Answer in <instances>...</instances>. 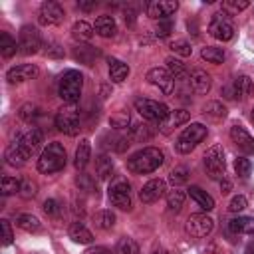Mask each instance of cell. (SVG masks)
<instances>
[{
	"label": "cell",
	"mask_w": 254,
	"mask_h": 254,
	"mask_svg": "<svg viewBox=\"0 0 254 254\" xmlns=\"http://www.w3.org/2000/svg\"><path fill=\"white\" fill-rule=\"evenodd\" d=\"M93 34H95L93 26H91L89 22H85V20H77V22H73V26H71V38H73L77 44L89 42V40L93 38Z\"/></svg>",
	"instance_id": "obj_24"
},
{
	"label": "cell",
	"mask_w": 254,
	"mask_h": 254,
	"mask_svg": "<svg viewBox=\"0 0 254 254\" xmlns=\"http://www.w3.org/2000/svg\"><path fill=\"white\" fill-rule=\"evenodd\" d=\"M244 254H254V246L250 244V246H246V250H244Z\"/></svg>",
	"instance_id": "obj_58"
},
{
	"label": "cell",
	"mask_w": 254,
	"mask_h": 254,
	"mask_svg": "<svg viewBox=\"0 0 254 254\" xmlns=\"http://www.w3.org/2000/svg\"><path fill=\"white\" fill-rule=\"evenodd\" d=\"M109 125L115 127V129H125V127L129 125V115H127V113H123V115H115V117L109 119Z\"/></svg>",
	"instance_id": "obj_51"
},
{
	"label": "cell",
	"mask_w": 254,
	"mask_h": 254,
	"mask_svg": "<svg viewBox=\"0 0 254 254\" xmlns=\"http://www.w3.org/2000/svg\"><path fill=\"white\" fill-rule=\"evenodd\" d=\"M65 161H67V153H65V147L58 141H52L44 147L40 159H38V171L44 173V175H52V173H58L65 167Z\"/></svg>",
	"instance_id": "obj_3"
},
{
	"label": "cell",
	"mask_w": 254,
	"mask_h": 254,
	"mask_svg": "<svg viewBox=\"0 0 254 254\" xmlns=\"http://www.w3.org/2000/svg\"><path fill=\"white\" fill-rule=\"evenodd\" d=\"M107 196H109V202L121 210H131L133 202H131V187L127 181H115L109 190H107Z\"/></svg>",
	"instance_id": "obj_12"
},
{
	"label": "cell",
	"mask_w": 254,
	"mask_h": 254,
	"mask_svg": "<svg viewBox=\"0 0 254 254\" xmlns=\"http://www.w3.org/2000/svg\"><path fill=\"white\" fill-rule=\"evenodd\" d=\"M44 212L48 214V216H60V212H62V204L56 200V198H48L46 202H44Z\"/></svg>",
	"instance_id": "obj_47"
},
{
	"label": "cell",
	"mask_w": 254,
	"mask_h": 254,
	"mask_svg": "<svg viewBox=\"0 0 254 254\" xmlns=\"http://www.w3.org/2000/svg\"><path fill=\"white\" fill-rule=\"evenodd\" d=\"M16 224H18V228H22V230H26V232H40V230H42L40 218L34 216V214H28V212L18 214V216H16Z\"/></svg>",
	"instance_id": "obj_31"
},
{
	"label": "cell",
	"mask_w": 254,
	"mask_h": 254,
	"mask_svg": "<svg viewBox=\"0 0 254 254\" xmlns=\"http://www.w3.org/2000/svg\"><path fill=\"white\" fill-rule=\"evenodd\" d=\"M187 179H189V169H187L185 165H179V167H175V169L169 173V181H171L175 187L187 183Z\"/></svg>",
	"instance_id": "obj_42"
},
{
	"label": "cell",
	"mask_w": 254,
	"mask_h": 254,
	"mask_svg": "<svg viewBox=\"0 0 254 254\" xmlns=\"http://www.w3.org/2000/svg\"><path fill=\"white\" fill-rule=\"evenodd\" d=\"M36 183H32V181H22V189H20V194L24 196V198H30V196H34L36 194Z\"/></svg>",
	"instance_id": "obj_52"
},
{
	"label": "cell",
	"mask_w": 254,
	"mask_h": 254,
	"mask_svg": "<svg viewBox=\"0 0 254 254\" xmlns=\"http://www.w3.org/2000/svg\"><path fill=\"white\" fill-rule=\"evenodd\" d=\"M202 163H204V169H206L210 179H224L226 161H224V149L220 145L208 147L204 157H202Z\"/></svg>",
	"instance_id": "obj_8"
},
{
	"label": "cell",
	"mask_w": 254,
	"mask_h": 254,
	"mask_svg": "<svg viewBox=\"0 0 254 254\" xmlns=\"http://www.w3.org/2000/svg\"><path fill=\"white\" fill-rule=\"evenodd\" d=\"M75 185L79 187V190H91L93 189V181H91V177L87 173H79L75 177Z\"/></svg>",
	"instance_id": "obj_50"
},
{
	"label": "cell",
	"mask_w": 254,
	"mask_h": 254,
	"mask_svg": "<svg viewBox=\"0 0 254 254\" xmlns=\"http://www.w3.org/2000/svg\"><path fill=\"white\" fill-rule=\"evenodd\" d=\"M202 111H204V115H208V117L214 119V121L226 117V107H224L220 101H208V103L202 107Z\"/></svg>",
	"instance_id": "obj_39"
},
{
	"label": "cell",
	"mask_w": 254,
	"mask_h": 254,
	"mask_svg": "<svg viewBox=\"0 0 254 254\" xmlns=\"http://www.w3.org/2000/svg\"><path fill=\"white\" fill-rule=\"evenodd\" d=\"M95 6H97V2H95V0H89V2H83V0H79V2H77V8H81V10H85V12H89V10H95Z\"/></svg>",
	"instance_id": "obj_55"
},
{
	"label": "cell",
	"mask_w": 254,
	"mask_h": 254,
	"mask_svg": "<svg viewBox=\"0 0 254 254\" xmlns=\"http://www.w3.org/2000/svg\"><path fill=\"white\" fill-rule=\"evenodd\" d=\"M151 254H169V252H167L165 248H155V250H153Z\"/></svg>",
	"instance_id": "obj_57"
},
{
	"label": "cell",
	"mask_w": 254,
	"mask_h": 254,
	"mask_svg": "<svg viewBox=\"0 0 254 254\" xmlns=\"http://www.w3.org/2000/svg\"><path fill=\"white\" fill-rule=\"evenodd\" d=\"M171 30H173L171 20H161L155 32H157V36H159V38H165V36H169V34H171Z\"/></svg>",
	"instance_id": "obj_53"
},
{
	"label": "cell",
	"mask_w": 254,
	"mask_h": 254,
	"mask_svg": "<svg viewBox=\"0 0 254 254\" xmlns=\"http://www.w3.org/2000/svg\"><path fill=\"white\" fill-rule=\"evenodd\" d=\"M113 254H141V252H139V244H137L133 238L123 236V238H119V242L115 244Z\"/></svg>",
	"instance_id": "obj_37"
},
{
	"label": "cell",
	"mask_w": 254,
	"mask_h": 254,
	"mask_svg": "<svg viewBox=\"0 0 254 254\" xmlns=\"http://www.w3.org/2000/svg\"><path fill=\"white\" fill-rule=\"evenodd\" d=\"M16 52H18V42L8 32H0V54L4 58H12Z\"/></svg>",
	"instance_id": "obj_33"
},
{
	"label": "cell",
	"mask_w": 254,
	"mask_h": 254,
	"mask_svg": "<svg viewBox=\"0 0 254 254\" xmlns=\"http://www.w3.org/2000/svg\"><path fill=\"white\" fill-rule=\"evenodd\" d=\"M20 189H22V181H18L16 177H2V181H0V190H2L4 196H10V194L20 192Z\"/></svg>",
	"instance_id": "obj_40"
},
{
	"label": "cell",
	"mask_w": 254,
	"mask_h": 254,
	"mask_svg": "<svg viewBox=\"0 0 254 254\" xmlns=\"http://www.w3.org/2000/svg\"><path fill=\"white\" fill-rule=\"evenodd\" d=\"M165 190H167V185H165L163 179H151V181H147V183L143 185V189L139 190V198H141V202H145V204H153V202H157V200L165 194Z\"/></svg>",
	"instance_id": "obj_16"
},
{
	"label": "cell",
	"mask_w": 254,
	"mask_h": 254,
	"mask_svg": "<svg viewBox=\"0 0 254 254\" xmlns=\"http://www.w3.org/2000/svg\"><path fill=\"white\" fill-rule=\"evenodd\" d=\"M232 97L234 99H246L250 93H252V89H254V83H252V79L248 77V75H238L234 81H232Z\"/></svg>",
	"instance_id": "obj_23"
},
{
	"label": "cell",
	"mask_w": 254,
	"mask_h": 254,
	"mask_svg": "<svg viewBox=\"0 0 254 254\" xmlns=\"http://www.w3.org/2000/svg\"><path fill=\"white\" fill-rule=\"evenodd\" d=\"M115 214L111 212V210H99V212H95V216H93V222H95V226L99 228V230H111L113 226H115Z\"/></svg>",
	"instance_id": "obj_34"
},
{
	"label": "cell",
	"mask_w": 254,
	"mask_h": 254,
	"mask_svg": "<svg viewBox=\"0 0 254 254\" xmlns=\"http://www.w3.org/2000/svg\"><path fill=\"white\" fill-rule=\"evenodd\" d=\"M129 137L131 141H149L153 137V129L147 125V123H133L129 127Z\"/></svg>",
	"instance_id": "obj_32"
},
{
	"label": "cell",
	"mask_w": 254,
	"mask_h": 254,
	"mask_svg": "<svg viewBox=\"0 0 254 254\" xmlns=\"http://www.w3.org/2000/svg\"><path fill=\"white\" fill-rule=\"evenodd\" d=\"M93 30L97 36L101 38H113L117 34V24H115V18L109 16V14H101L95 18V24H93Z\"/></svg>",
	"instance_id": "obj_20"
},
{
	"label": "cell",
	"mask_w": 254,
	"mask_h": 254,
	"mask_svg": "<svg viewBox=\"0 0 254 254\" xmlns=\"http://www.w3.org/2000/svg\"><path fill=\"white\" fill-rule=\"evenodd\" d=\"M250 6V2L248 0H226V2H222V10L228 14V12H242V10H246Z\"/></svg>",
	"instance_id": "obj_45"
},
{
	"label": "cell",
	"mask_w": 254,
	"mask_h": 254,
	"mask_svg": "<svg viewBox=\"0 0 254 254\" xmlns=\"http://www.w3.org/2000/svg\"><path fill=\"white\" fill-rule=\"evenodd\" d=\"M230 139L232 143L246 155H252L254 153V139L252 135L242 127V125H232L230 127Z\"/></svg>",
	"instance_id": "obj_18"
},
{
	"label": "cell",
	"mask_w": 254,
	"mask_h": 254,
	"mask_svg": "<svg viewBox=\"0 0 254 254\" xmlns=\"http://www.w3.org/2000/svg\"><path fill=\"white\" fill-rule=\"evenodd\" d=\"M189 117H190L189 111H185V109H175V111H171V113L167 115V119H165L163 123H159V125H161V131H163V133H169L171 129L181 127L183 123H187Z\"/></svg>",
	"instance_id": "obj_25"
},
{
	"label": "cell",
	"mask_w": 254,
	"mask_h": 254,
	"mask_svg": "<svg viewBox=\"0 0 254 254\" xmlns=\"http://www.w3.org/2000/svg\"><path fill=\"white\" fill-rule=\"evenodd\" d=\"M208 34L214 38V40H220V42H228L232 40L234 36V26L228 18V14L224 10L212 14V20L208 24Z\"/></svg>",
	"instance_id": "obj_10"
},
{
	"label": "cell",
	"mask_w": 254,
	"mask_h": 254,
	"mask_svg": "<svg viewBox=\"0 0 254 254\" xmlns=\"http://www.w3.org/2000/svg\"><path fill=\"white\" fill-rule=\"evenodd\" d=\"M220 189H222V192H228V190H230V181L220 179Z\"/></svg>",
	"instance_id": "obj_56"
},
{
	"label": "cell",
	"mask_w": 254,
	"mask_h": 254,
	"mask_svg": "<svg viewBox=\"0 0 254 254\" xmlns=\"http://www.w3.org/2000/svg\"><path fill=\"white\" fill-rule=\"evenodd\" d=\"M38 73H40L38 65H34V64H20V65H14V67H10L6 71V79L10 83H24V81L34 79Z\"/></svg>",
	"instance_id": "obj_17"
},
{
	"label": "cell",
	"mask_w": 254,
	"mask_h": 254,
	"mask_svg": "<svg viewBox=\"0 0 254 254\" xmlns=\"http://www.w3.org/2000/svg\"><path fill=\"white\" fill-rule=\"evenodd\" d=\"M165 67H167V71L173 75V79H185L187 77V67H185V64L181 62V60H177V58H167L165 60Z\"/></svg>",
	"instance_id": "obj_35"
},
{
	"label": "cell",
	"mask_w": 254,
	"mask_h": 254,
	"mask_svg": "<svg viewBox=\"0 0 254 254\" xmlns=\"http://www.w3.org/2000/svg\"><path fill=\"white\" fill-rule=\"evenodd\" d=\"M73 58H75L77 62L85 64V65H91L93 60L97 58V50H95L93 46H87V44H77V46L73 48Z\"/></svg>",
	"instance_id": "obj_30"
},
{
	"label": "cell",
	"mask_w": 254,
	"mask_h": 254,
	"mask_svg": "<svg viewBox=\"0 0 254 254\" xmlns=\"http://www.w3.org/2000/svg\"><path fill=\"white\" fill-rule=\"evenodd\" d=\"M127 75H129V65L125 62H121V60L111 58L109 60V79L113 83H121V81L127 79Z\"/></svg>",
	"instance_id": "obj_28"
},
{
	"label": "cell",
	"mask_w": 254,
	"mask_h": 254,
	"mask_svg": "<svg viewBox=\"0 0 254 254\" xmlns=\"http://www.w3.org/2000/svg\"><path fill=\"white\" fill-rule=\"evenodd\" d=\"M206 127L202 125V123H190L189 127H185L183 129V133L177 137V141H175V149L181 153V155H187V153H190L204 137H206Z\"/></svg>",
	"instance_id": "obj_5"
},
{
	"label": "cell",
	"mask_w": 254,
	"mask_h": 254,
	"mask_svg": "<svg viewBox=\"0 0 254 254\" xmlns=\"http://www.w3.org/2000/svg\"><path fill=\"white\" fill-rule=\"evenodd\" d=\"M214 228V220L204 212H194L185 222V232L190 238H206Z\"/></svg>",
	"instance_id": "obj_9"
},
{
	"label": "cell",
	"mask_w": 254,
	"mask_h": 254,
	"mask_svg": "<svg viewBox=\"0 0 254 254\" xmlns=\"http://www.w3.org/2000/svg\"><path fill=\"white\" fill-rule=\"evenodd\" d=\"M18 117L26 123H34L38 117H40V107L34 105V103H24L20 109H18Z\"/></svg>",
	"instance_id": "obj_41"
},
{
	"label": "cell",
	"mask_w": 254,
	"mask_h": 254,
	"mask_svg": "<svg viewBox=\"0 0 254 254\" xmlns=\"http://www.w3.org/2000/svg\"><path fill=\"white\" fill-rule=\"evenodd\" d=\"M44 143V133L38 127H30L26 133H22L20 137H16L4 151V159L6 165L10 167H22L28 163V159L42 147Z\"/></svg>",
	"instance_id": "obj_1"
},
{
	"label": "cell",
	"mask_w": 254,
	"mask_h": 254,
	"mask_svg": "<svg viewBox=\"0 0 254 254\" xmlns=\"http://www.w3.org/2000/svg\"><path fill=\"white\" fill-rule=\"evenodd\" d=\"M81 91H83V75L77 69L64 71V75L60 77V83H58V95L65 103L73 105V103L79 101Z\"/></svg>",
	"instance_id": "obj_4"
},
{
	"label": "cell",
	"mask_w": 254,
	"mask_h": 254,
	"mask_svg": "<svg viewBox=\"0 0 254 254\" xmlns=\"http://www.w3.org/2000/svg\"><path fill=\"white\" fill-rule=\"evenodd\" d=\"M234 171H236L238 177L246 179V177L250 175V171H252L250 159H246V157H236V159H234Z\"/></svg>",
	"instance_id": "obj_43"
},
{
	"label": "cell",
	"mask_w": 254,
	"mask_h": 254,
	"mask_svg": "<svg viewBox=\"0 0 254 254\" xmlns=\"http://www.w3.org/2000/svg\"><path fill=\"white\" fill-rule=\"evenodd\" d=\"M89 159H91V143H89V139H81V141L77 143L75 155H73V165H75V169H77V171H83V169L87 167Z\"/></svg>",
	"instance_id": "obj_22"
},
{
	"label": "cell",
	"mask_w": 254,
	"mask_h": 254,
	"mask_svg": "<svg viewBox=\"0 0 254 254\" xmlns=\"http://www.w3.org/2000/svg\"><path fill=\"white\" fill-rule=\"evenodd\" d=\"M54 121H56V127H58L62 133L69 135V137H73V135L79 133V127H81L79 111H77L73 105H69V103H65L64 107L58 109Z\"/></svg>",
	"instance_id": "obj_6"
},
{
	"label": "cell",
	"mask_w": 254,
	"mask_h": 254,
	"mask_svg": "<svg viewBox=\"0 0 254 254\" xmlns=\"http://www.w3.org/2000/svg\"><path fill=\"white\" fill-rule=\"evenodd\" d=\"M185 198H187L185 190L173 189V190L167 194V206H169V210H171V212H179V210L183 208V204H185Z\"/></svg>",
	"instance_id": "obj_36"
},
{
	"label": "cell",
	"mask_w": 254,
	"mask_h": 254,
	"mask_svg": "<svg viewBox=\"0 0 254 254\" xmlns=\"http://www.w3.org/2000/svg\"><path fill=\"white\" fill-rule=\"evenodd\" d=\"M67 236H69L73 242H77V244H91V242H93V234H91V230H89L83 222H79V220H75V222L69 224V228H67Z\"/></svg>",
	"instance_id": "obj_21"
},
{
	"label": "cell",
	"mask_w": 254,
	"mask_h": 254,
	"mask_svg": "<svg viewBox=\"0 0 254 254\" xmlns=\"http://www.w3.org/2000/svg\"><path fill=\"white\" fill-rule=\"evenodd\" d=\"M64 8L54 2V0H48V2H42L40 6V12H38V22L40 26H58L64 22Z\"/></svg>",
	"instance_id": "obj_13"
},
{
	"label": "cell",
	"mask_w": 254,
	"mask_h": 254,
	"mask_svg": "<svg viewBox=\"0 0 254 254\" xmlns=\"http://www.w3.org/2000/svg\"><path fill=\"white\" fill-rule=\"evenodd\" d=\"M189 194H190V198H192L202 210H212V208H214V198H212L206 190H202L200 187H190V189H189Z\"/></svg>",
	"instance_id": "obj_29"
},
{
	"label": "cell",
	"mask_w": 254,
	"mask_h": 254,
	"mask_svg": "<svg viewBox=\"0 0 254 254\" xmlns=\"http://www.w3.org/2000/svg\"><path fill=\"white\" fill-rule=\"evenodd\" d=\"M147 16L153 20H169L171 14H175L179 10V2L177 0H151L145 6Z\"/></svg>",
	"instance_id": "obj_14"
},
{
	"label": "cell",
	"mask_w": 254,
	"mask_h": 254,
	"mask_svg": "<svg viewBox=\"0 0 254 254\" xmlns=\"http://www.w3.org/2000/svg\"><path fill=\"white\" fill-rule=\"evenodd\" d=\"M133 105L141 117H145L147 121H155V123H163L167 119V115L171 113L165 103L155 101V99H147V97H137Z\"/></svg>",
	"instance_id": "obj_7"
},
{
	"label": "cell",
	"mask_w": 254,
	"mask_h": 254,
	"mask_svg": "<svg viewBox=\"0 0 254 254\" xmlns=\"http://www.w3.org/2000/svg\"><path fill=\"white\" fill-rule=\"evenodd\" d=\"M165 161V155L161 149L157 147H143L139 151H135L129 159H127V169L137 173V175H147L157 171Z\"/></svg>",
	"instance_id": "obj_2"
},
{
	"label": "cell",
	"mask_w": 254,
	"mask_h": 254,
	"mask_svg": "<svg viewBox=\"0 0 254 254\" xmlns=\"http://www.w3.org/2000/svg\"><path fill=\"white\" fill-rule=\"evenodd\" d=\"M147 81L151 85H155L159 91H163L165 95H171L175 89V79L173 75L167 71V67H153L147 71Z\"/></svg>",
	"instance_id": "obj_15"
},
{
	"label": "cell",
	"mask_w": 254,
	"mask_h": 254,
	"mask_svg": "<svg viewBox=\"0 0 254 254\" xmlns=\"http://www.w3.org/2000/svg\"><path fill=\"white\" fill-rule=\"evenodd\" d=\"M252 123H254V109H252Z\"/></svg>",
	"instance_id": "obj_59"
},
{
	"label": "cell",
	"mask_w": 254,
	"mask_h": 254,
	"mask_svg": "<svg viewBox=\"0 0 254 254\" xmlns=\"http://www.w3.org/2000/svg\"><path fill=\"white\" fill-rule=\"evenodd\" d=\"M189 81H190V87L194 89V93L198 95H206L210 91V85H212V77L210 73H206L204 69L200 67H194L189 75Z\"/></svg>",
	"instance_id": "obj_19"
},
{
	"label": "cell",
	"mask_w": 254,
	"mask_h": 254,
	"mask_svg": "<svg viewBox=\"0 0 254 254\" xmlns=\"http://www.w3.org/2000/svg\"><path fill=\"white\" fill-rule=\"evenodd\" d=\"M246 204H248L246 196L236 194V196H232V200H230V204H228V210H230V212H242V210L246 208Z\"/></svg>",
	"instance_id": "obj_48"
},
{
	"label": "cell",
	"mask_w": 254,
	"mask_h": 254,
	"mask_svg": "<svg viewBox=\"0 0 254 254\" xmlns=\"http://www.w3.org/2000/svg\"><path fill=\"white\" fill-rule=\"evenodd\" d=\"M44 48H46L44 54H46L48 58H64V48H62L60 44H56V42H48Z\"/></svg>",
	"instance_id": "obj_49"
},
{
	"label": "cell",
	"mask_w": 254,
	"mask_h": 254,
	"mask_svg": "<svg viewBox=\"0 0 254 254\" xmlns=\"http://www.w3.org/2000/svg\"><path fill=\"white\" fill-rule=\"evenodd\" d=\"M0 226H2V244H4V246L12 244V240H14V232H12L10 220H8V218H2V220H0Z\"/></svg>",
	"instance_id": "obj_46"
},
{
	"label": "cell",
	"mask_w": 254,
	"mask_h": 254,
	"mask_svg": "<svg viewBox=\"0 0 254 254\" xmlns=\"http://www.w3.org/2000/svg\"><path fill=\"white\" fill-rule=\"evenodd\" d=\"M40 48H42V38H40L38 28L30 24L22 26L18 34V52H22L24 56H32V54H38Z\"/></svg>",
	"instance_id": "obj_11"
},
{
	"label": "cell",
	"mask_w": 254,
	"mask_h": 254,
	"mask_svg": "<svg viewBox=\"0 0 254 254\" xmlns=\"http://www.w3.org/2000/svg\"><path fill=\"white\" fill-rule=\"evenodd\" d=\"M95 175L99 181H109L113 177V161L109 155L101 153L97 159H95Z\"/></svg>",
	"instance_id": "obj_27"
},
{
	"label": "cell",
	"mask_w": 254,
	"mask_h": 254,
	"mask_svg": "<svg viewBox=\"0 0 254 254\" xmlns=\"http://www.w3.org/2000/svg\"><path fill=\"white\" fill-rule=\"evenodd\" d=\"M200 58H202V60H206L208 64H222L226 56H224V50H222V48H216V46H206V48H202Z\"/></svg>",
	"instance_id": "obj_38"
},
{
	"label": "cell",
	"mask_w": 254,
	"mask_h": 254,
	"mask_svg": "<svg viewBox=\"0 0 254 254\" xmlns=\"http://www.w3.org/2000/svg\"><path fill=\"white\" fill-rule=\"evenodd\" d=\"M228 228L234 234H254V218L252 216H234L228 220Z\"/></svg>",
	"instance_id": "obj_26"
},
{
	"label": "cell",
	"mask_w": 254,
	"mask_h": 254,
	"mask_svg": "<svg viewBox=\"0 0 254 254\" xmlns=\"http://www.w3.org/2000/svg\"><path fill=\"white\" fill-rule=\"evenodd\" d=\"M169 48H171V52H175L177 56H183V58L192 54V48H190V44L187 40H175V42H171Z\"/></svg>",
	"instance_id": "obj_44"
},
{
	"label": "cell",
	"mask_w": 254,
	"mask_h": 254,
	"mask_svg": "<svg viewBox=\"0 0 254 254\" xmlns=\"http://www.w3.org/2000/svg\"><path fill=\"white\" fill-rule=\"evenodd\" d=\"M83 254H113L109 248H105V246H91V248H87Z\"/></svg>",
	"instance_id": "obj_54"
}]
</instances>
